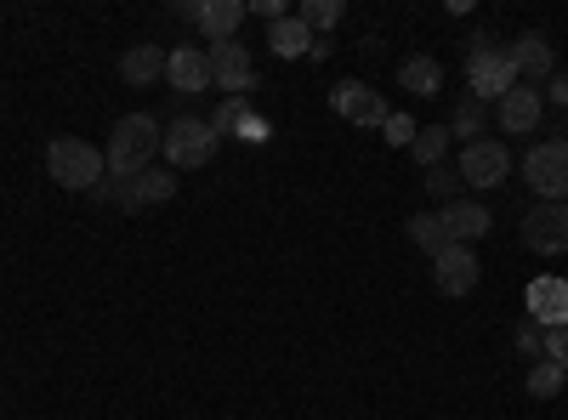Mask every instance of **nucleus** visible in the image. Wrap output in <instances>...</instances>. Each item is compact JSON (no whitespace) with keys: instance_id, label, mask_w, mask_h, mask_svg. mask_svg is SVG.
Instances as JSON below:
<instances>
[{"instance_id":"obj_1","label":"nucleus","mask_w":568,"mask_h":420,"mask_svg":"<svg viewBox=\"0 0 568 420\" xmlns=\"http://www.w3.org/2000/svg\"><path fill=\"white\" fill-rule=\"evenodd\" d=\"M160 143H165V125H160L154 114H125V120L114 125V136H109V148H103L109 176H142V171L154 165Z\"/></svg>"},{"instance_id":"obj_27","label":"nucleus","mask_w":568,"mask_h":420,"mask_svg":"<svg viewBox=\"0 0 568 420\" xmlns=\"http://www.w3.org/2000/svg\"><path fill=\"white\" fill-rule=\"evenodd\" d=\"M91 194H98L103 205H114V211H136V176H103Z\"/></svg>"},{"instance_id":"obj_5","label":"nucleus","mask_w":568,"mask_h":420,"mask_svg":"<svg viewBox=\"0 0 568 420\" xmlns=\"http://www.w3.org/2000/svg\"><path fill=\"white\" fill-rule=\"evenodd\" d=\"M524 182L540 194V205H568V143H535L524 154Z\"/></svg>"},{"instance_id":"obj_26","label":"nucleus","mask_w":568,"mask_h":420,"mask_svg":"<svg viewBox=\"0 0 568 420\" xmlns=\"http://www.w3.org/2000/svg\"><path fill=\"white\" fill-rule=\"evenodd\" d=\"M420 188L433 194L438 205H455L466 182H460V171H455V165H433V171H426V182H420Z\"/></svg>"},{"instance_id":"obj_16","label":"nucleus","mask_w":568,"mask_h":420,"mask_svg":"<svg viewBox=\"0 0 568 420\" xmlns=\"http://www.w3.org/2000/svg\"><path fill=\"white\" fill-rule=\"evenodd\" d=\"M240 23H245V0H205L194 29H200L211 45H222V40H240Z\"/></svg>"},{"instance_id":"obj_7","label":"nucleus","mask_w":568,"mask_h":420,"mask_svg":"<svg viewBox=\"0 0 568 420\" xmlns=\"http://www.w3.org/2000/svg\"><path fill=\"white\" fill-rule=\"evenodd\" d=\"M329 103H336V114H342V120H353V125H364V131H382V125H387V114H393L382 91L364 85V80H342Z\"/></svg>"},{"instance_id":"obj_25","label":"nucleus","mask_w":568,"mask_h":420,"mask_svg":"<svg viewBox=\"0 0 568 420\" xmlns=\"http://www.w3.org/2000/svg\"><path fill=\"white\" fill-rule=\"evenodd\" d=\"M484 125H489V109H484L478 98H466V103L455 109V120H449V136H460V143H478Z\"/></svg>"},{"instance_id":"obj_14","label":"nucleus","mask_w":568,"mask_h":420,"mask_svg":"<svg viewBox=\"0 0 568 420\" xmlns=\"http://www.w3.org/2000/svg\"><path fill=\"white\" fill-rule=\"evenodd\" d=\"M438 216H444V227H449V239H455V245H478L484 233L495 227L489 205H484V199H466V194H460L455 205H444Z\"/></svg>"},{"instance_id":"obj_3","label":"nucleus","mask_w":568,"mask_h":420,"mask_svg":"<svg viewBox=\"0 0 568 420\" xmlns=\"http://www.w3.org/2000/svg\"><path fill=\"white\" fill-rule=\"evenodd\" d=\"M466 85H471V98H478L484 109L500 103L506 91L517 85V69H511V52L506 45H495L489 34L471 40V58H466Z\"/></svg>"},{"instance_id":"obj_12","label":"nucleus","mask_w":568,"mask_h":420,"mask_svg":"<svg viewBox=\"0 0 568 420\" xmlns=\"http://www.w3.org/2000/svg\"><path fill=\"white\" fill-rule=\"evenodd\" d=\"M478 256H471V245H449L444 256H433V278H438V290L444 296H471L478 290Z\"/></svg>"},{"instance_id":"obj_20","label":"nucleus","mask_w":568,"mask_h":420,"mask_svg":"<svg viewBox=\"0 0 568 420\" xmlns=\"http://www.w3.org/2000/svg\"><path fill=\"white\" fill-rule=\"evenodd\" d=\"M404 233H409V245H420L426 256H444V250L455 245V239H449V227H444V216H438V211H415Z\"/></svg>"},{"instance_id":"obj_2","label":"nucleus","mask_w":568,"mask_h":420,"mask_svg":"<svg viewBox=\"0 0 568 420\" xmlns=\"http://www.w3.org/2000/svg\"><path fill=\"white\" fill-rule=\"evenodd\" d=\"M45 171H52L58 188L91 194V188L109 176V160H103V148H91L85 136H58V143L45 148Z\"/></svg>"},{"instance_id":"obj_30","label":"nucleus","mask_w":568,"mask_h":420,"mask_svg":"<svg viewBox=\"0 0 568 420\" xmlns=\"http://www.w3.org/2000/svg\"><path fill=\"white\" fill-rule=\"evenodd\" d=\"M382 136H387L393 148H409V143H415V120H409V114H387Z\"/></svg>"},{"instance_id":"obj_22","label":"nucleus","mask_w":568,"mask_h":420,"mask_svg":"<svg viewBox=\"0 0 568 420\" xmlns=\"http://www.w3.org/2000/svg\"><path fill=\"white\" fill-rule=\"evenodd\" d=\"M165 199H176V171L149 165V171L136 176V211H142V205H165Z\"/></svg>"},{"instance_id":"obj_18","label":"nucleus","mask_w":568,"mask_h":420,"mask_svg":"<svg viewBox=\"0 0 568 420\" xmlns=\"http://www.w3.org/2000/svg\"><path fill=\"white\" fill-rule=\"evenodd\" d=\"M267 52L284 58V63H291V58H307V52H313V29H307L296 12L278 18V23H267Z\"/></svg>"},{"instance_id":"obj_32","label":"nucleus","mask_w":568,"mask_h":420,"mask_svg":"<svg viewBox=\"0 0 568 420\" xmlns=\"http://www.w3.org/2000/svg\"><path fill=\"white\" fill-rule=\"evenodd\" d=\"M540 98H551V103H557V109L568 114V74H551V80H546V91H540Z\"/></svg>"},{"instance_id":"obj_31","label":"nucleus","mask_w":568,"mask_h":420,"mask_svg":"<svg viewBox=\"0 0 568 420\" xmlns=\"http://www.w3.org/2000/svg\"><path fill=\"white\" fill-rule=\"evenodd\" d=\"M546 358L568 376V324H557V330H546Z\"/></svg>"},{"instance_id":"obj_23","label":"nucleus","mask_w":568,"mask_h":420,"mask_svg":"<svg viewBox=\"0 0 568 420\" xmlns=\"http://www.w3.org/2000/svg\"><path fill=\"white\" fill-rule=\"evenodd\" d=\"M296 18L313 29V40H329V34H336V23L347 18V7H342V0H307Z\"/></svg>"},{"instance_id":"obj_33","label":"nucleus","mask_w":568,"mask_h":420,"mask_svg":"<svg viewBox=\"0 0 568 420\" xmlns=\"http://www.w3.org/2000/svg\"><path fill=\"white\" fill-rule=\"evenodd\" d=\"M240 136H245V143H267V136H273V125H267V114H256V120H251V125H245Z\"/></svg>"},{"instance_id":"obj_19","label":"nucleus","mask_w":568,"mask_h":420,"mask_svg":"<svg viewBox=\"0 0 568 420\" xmlns=\"http://www.w3.org/2000/svg\"><path fill=\"white\" fill-rule=\"evenodd\" d=\"M398 85L415 91V98H438L444 91V63L438 58H404L398 63Z\"/></svg>"},{"instance_id":"obj_4","label":"nucleus","mask_w":568,"mask_h":420,"mask_svg":"<svg viewBox=\"0 0 568 420\" xmlns=\"http://www.w3.org/2000/svg\"><path fill=\"white\" fill-rule=\"evenodd\" d=\"M216 148H222V136L200 114H176L165 125V143H160V154L171 160V171H200V165L216 160Z\"/></svg>"},{"instance_id":"obj_11","label":"nucleus","mask_w":568,"mask_h":420,"mask_svg":"<svg viewBox=\"0 0 568 420\" xmlns=\"http://www.w3.org/2000/svg\"><path fill=\"white\" fill-rule=\"evenodd\" d=\"M540 114H546V98H540L535 85H511L506 98L495 103V120H500L506 136H529L540 125Z\"/></svg>"},{"instance_id":"obj_28","label":"nucleus","mask_w":568,"mask_h":420,"mask_svg":"<svg viewBox=\"0 0 568 420\" xmlns=\"http://www.w3.org/2000/svg\"><path fill=\"white\" fill-rule=\"evenodd\" d=\"M562 387H568V376H562L551 358H540V363L529 369V398H557Z\"/></svg>"},{"instance_id":"obj_6","label":"nucleus","mask_w":568,"mask_h":420,"mask_svg":"<svg viewBox=\"0 0 568 420\" xmlns=\"http://www.w3.org/2000/svg\"><path fill=\"white\" fill-rule=\"evenodd\" d=\"M460 182L466 188H500V182L511 176V148L500 143V136H478V143L460 148Z\"/></svg>"},{"instance_id":"obj_24","label":"nucleus","mask_w":568,"mask_h":420,"mask_svg":"<svg viewBox=\"0 0 568 420\" xmlns=\"http://www.w3.org/2000/svg\"><path fill=\"white\" fill-rule=\"evenodd\" d=\"M251 120H256L251 98H227V103H222V109L211 114V131H216V136H240V131H245Z\"/></svg>"},{"instance_id":"obj_10","label":"nucleus","mask_w":568,"mask_h":420,"mask_svg":"<svg viewBox=\"0 0 568 420\" xmlns=\"http://www.w3.org/2000/svg\"><path fill=\"white\" fill-rule=\"evenodd\" d=\"M165 80L176 98H200V91H211V52H200V45H176V52L165 58Z\"/></svg>"},{"instance_id":"obj_29","label":"nucleus","mask_w":568,"mask_h":420,"mask_svg":"<svg viewBox=\"0 0 568 420\" xmlns=\"http://www.w3.org/2000/svg\"><path fill=\"white\" fill-rule=\"evenodd\" d=\"M511 341H517V352H524V358H535V363L546 358V330H540V324H529V318L517 324V336H511Z\"/></svg>"},{"instance_id":"obj_9","label":"nucleus","mask_w":568,"mask_h":420,"mask_svg":"<svg viewBox=\"0 0 568 420\" xmlns=\"http://www.w3.org/2000/svg\"><path fill=\"white\" fill-rule=\"evenodd\" d=\"M211 80L227 91V98H251V85H256V63L240 40H222L211 45Z\"/></svg>"},{"instance_id":"obj_17","label":"nucleus","mask_w":568,"mask_h":420,"mask_svg":"<svg viewBox=\"0 0 568 420\" xmlns=\"http://www.w3.org/2000/svg\"><path fill=\"white\" fill-rule=\"evenodd\" d=\"M165 58H171V52H160V45H125V58H120V80H125V85H136V91H149L154 80H165Z\"/></svg>"},{"instance_id":"obj_15","label":"nucleus","mask_w":568,"mask_h":420,"mask_svg":"<svg viewBox=\"0 0 568 420\" xmlns=\"http://www.w3.org/2000/svg\"><path fill=\"white\" fill-rule=\"evenodd\" d=\"M529 324H540V330H557V324H568V278H535L529 285Z\"/></svg>"},{"instance_id":"obj_13","label":"nucleus","mask_w":568,"mask_h":420,"mask_svg":"<svg viewBox=\"0 0 568 420\" xmlns=\"http://www.w3.org/2000/svg\"><path fill=\"white\" fill-rule=\"evenodd\" d=\"M506 52H511L517 85H524V80H529V85H546V80L557 74V58H551V40H546V34H517Z\"/></svg>"},{"instance_id":"obj_21","label":"nucleus","mask_w":568,"mask_h":420,"mask_svg":"<svg viewBox=\"0 0 568 420\" xmlns=\"http://www.w3.org/2000/svg\"><path fill=\"white\" fill-rule=\"evenodd\" d=\"M449 143H455L449 125H420V131H415V143H409V154H415L426 171H433V165H444V160H449Z\"/></svg>"},{"instance_id":"obj_8","label":"nucleus","mask_w":568,"mask_h":420,"mask_svg":"<svg viewBox=\"0 0 568 420\" xmlns=\"http://www.w3.org/2000/svg\"><path fill=\"white\" fill-rule=\"evenodd\" d=\"M524 245L535 256H568V205H535L524 216Z\"/></svg>"}]
</instances>
